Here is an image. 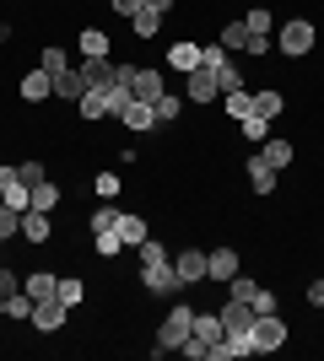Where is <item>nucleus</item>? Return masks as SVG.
I'll return each mask as SVG.
<instances>
[{"instance_id": "nucleus-1", "label": "nucleus", "mask_w": 324, "mask_h": 361, "mask_svg": "<svg viewBox=\"0 0 324 361\" xmlns=\"http://www.w3.org/2000/svg\"><path fill=\"white\" fill-rule=\"evenodd\" d=\"M189 329H195V307H189V302H168V313H162V324H157V356L179 350L189 340Z\"/></svg>"}, {"instance_id": "nucleus-2", "label": "nucleus", "mask_w": 324, "mask_h": 361, "mask_svg": "<svg viewBox=\"0 0 324 361\" xmlns=\"http://www.w3.org/2000/svg\"><path fill=\"white\" fill-rule=\"evenodd\" d=\"M313 44H319V27H313L308 16H287L276 27V49L287 54V60H303V54H313Z\"/></svg>"}, {"instance_id": "nucleus-3", "label": "nucleus", "mask_w": 324, "mask_h": 361, "mask_svg": "<svg viewBox=\"0 0 324 361\" xmlns=\"http://www.w3.org/2000/svg\"><path fill=\"white\" fill-rule=\"evenodd\" d=\"M287 340H292V329H287V318H281V313H254V329H248L254 356H270V350H281Z\"/></svg>"}, {"instance_id": "nucleus-4", "label": "nucleus", "mask_w": 324, "mask_h": 361, "mask_svg": "<svg viewBox=\"0 0 324 361\" xmlns=\"http://www.w3.org/2000/svg\"><path fill=\"white\" fill-rule=\"evenodd\" d=\"M140 286L152 291V297H179V270H173V254L168 259H152V264H140Z\"/></svg>"}, {"instance_id": "nucleus-5", "label": "nucleus", "mask_w": 324, "mask_h": 361, "mask_svg": "<svg viewBox=\"0 0 324 361\" xmlns=\"http://www.w3.org/2000/svg\"><path fill=\"white\" fill-rule=\"evenodd\" d=\"M216 97H222V81H216V71L211 65H195V71L184 75V103H195V108H205V103H216Z\"/></svg>"}, {"instance_id": "nucleus-6", "label": "nucleus", "mask_w": 324, "mask_h": 361, "mask_svg": "<svg viewBox=\"0 0 324 361\" xmlns=\"http://www.w3.org/2000/svg\"><path fill=\"white\" fill-rule=\"evenodd\" d=\"M238 270H244V259H238V248H227V243L205 254V281H216V286H227Z\"/></svg>"}, {"instance_id": "nucleus-7", "label": "nucleus", "mask_w": 324, "mask_h": 361, "mask_svg": "<svg viewBox=\"0 0 324 361\" xmlns=\"http://www.w3.org/2000/svg\"><path fill=\"white\" fill-rule=\"evenodd\" d=\"M65 318H71V307H65L60 297L32 302V329H38V334H60V329H65Z\"/></svg>"}, {"instance_id": "nucleus-8", "label": "nucleus", "mask_w": 324, "mask_h": 361, "mask_svg": "<svg viewBox=\"0 0 324 361\" xmlns=\"http://www.w3.org/2000/svg\"><path fill=\"white\" fill-rule=\"evenodd\" d=\"M173 270H179V286H205V248H184L173 254Z\"/></svg>"}, {"instance_id": "nucleus-9", "label": "nucleus", "mask_w": 324, "mask_h": 361, "mask_svg": "<svg viewBox=\"0 0 324 361\" xmlns=\"http://www.w3.org/2000/svg\"><path fill=\"white\" fill-rule=\"evenodd\" d=\"M216 313H222V329H227V334H248V329H254V302L227 297L222 307H216Z\"/></svg>"}, {"instance_id": "nucleus-10", "label": "nucleus", "mask_w": 324, "mask_h": 361, "mask_svg": "<svg viewBox=\"0 0 324 361\" xmlns=\"http://www.w3.org/2000/svg\"><path fill=\"white\" fill-rule=\"evenodd\" d=\"M119 124H124V130H136V135H152V130H157V114H152V103L130 97V103L119 108Z\"/></svg>"}, {"instance_id": "nucleus-11", "label": "nucleus", "mask_w": 324, "mask_h": 361, "mask_svg": "<svg viewBox=\"0 0 324 361\" xmlns=\"http://www.w3.org/2000/svg\"><path fill=\"white\" fill-rule=\"evenodd\" d=\"M281 108H287V97H281L276 87H254V97H248V114H260V119L276 124V119H281Z\"/></svg>"}, {"instance_id": "nucleus-12", "label": "nucleus", "mask_w": 324, "mask_h": 361, "mask_svg": "<svg viewBox=\"0 0 324 361\" xmlns=\"http://www.w3.org/2000/svg\"><path fill=\"white\" fill-rule=\"evenodd\" d=\"M162 92H168L162 71H157V65H136V97H140V103H157Z\"/></svg>"}, {"instance_id": "nucleus-13", "label": "nucleus", "mask_w": 324, "mask_h": 361, "mask_svg": "<svg viewBox=\"0 0 324 361\" xmlns=\"http://www.w3.org/2000/svg\"><path fill=\"white\" fill-rule=\"evenodd\" d=\"M114 232H119V243H124V248H140V243L152 238L146 216H136V211H119V226H114Z\"/></svg>"}, {"instance_id": "nucleus-14", "label": "nucleus", "mask_w": 324, "mask_h": 361, "mask_svg": "<svg viewBox=\"0 0 324 361\" xmlns=\"http://www.w3.org/2000/svg\"><path fill=\"white\" fill-rule=\"evenodd\" d=\"M244 173H248V189H254V195H276V167L265 162L260 151L248 157V167H244Z\"/></svg>"}, {"instance_id": "nucleus-15", "label": "nucleus", "mask_w": 324, "mask_h": 361, "mask_svg": "<svg viewBox=\"0 0 324 361\" xmlns=\"http://www.w3.org/2000/svg\"><path fill=\"white\" fill-rule=\"evenodd\" d=\"M205 54H200V44H189V38H179V44H168V71H179V75H189L195 65H200Z\"/></svg>"}, {"instance_id": "nucleus-16", "label": "nucleus", "mask_w": 324, "mask_h": 361, "mask_svg": "<svg viewBox=\"0 0 324 361\" xmlns=\"http://www.w3.org/2000/svg\"><path fill=\"white\" fill-rule=\"evenodd\" d=\"M76 71H81V81H87V87L108 92V87H114V71H119V65H114V60H108V54H103V60H81Z\"/></svg>"}, {"instance_id": "nucleus-17", "label": "nucleus", "mask_w": 324, "mask_h": 361, "mask_svg": "<svg viewBox=\"0 0 324 361\" xmlns=\"http://www.w3.org/2000/svg\"><path fill=\"white\" fill-rule=\"evenodd\" d=\"M16 92H22V103H44V97H54V75L49 71H28Z\"/></svg>"}, {"instance_id": "nucleus-18", "label": "nucleus", "mask_w": 324, "mask_h": 361, "mask_svg": "<svg viewBox=\"0 0 324 361\" xmlns=\"http://www.w3.org/2000/svg\"><path fill=\"white\" fill-rule=\"evenodd\" d=\"M22 291H28L32 302H49L54 291H60V275H49V270H28V275H22Z\"/></svg>"}, {"instance_id": "nucleus-19", "label": "nucleus", "mask_w": 324, "mask_h": 361, "mask_svg": "<svg viewBox=\"0 0 324 361\" xmlns=\"http://www.w3.org/2000/svg\"><path fill=\"white\" fill-rule=\"evenodd\" d=\"M76 114H81V124H103L108 119V92L87 87V92H81V103H76Z\"/></svg>"}, {"instance_id": "nucleus-20", "label": "nucleus", "mask_w": 324, "mask_h": 361, "mask_svg": "<svg viewBox=\"0 0 324 361\" xmlns=\"http://www.w3.org/2000/svg\"><path fill=\"white\" fill-rule=\"evenodd\" d=\"M76 54H81V60H103V54H108V32L103 27H81L76 32Z\"/></svg>"}, {"instance_id": "nucleus-21", "label": "nucleus", "mask_w": 324, "mask_h": 361, "mask_svg": "<svg viewBox=\"0 0 324 361\" xmlns=\"http://www.w3.org/2000/svg\"><path fill=\"white\" fill-rule=\"evenodd\" d=\"M22 238H28V243H49V238H54L49 211H22Z\"/></svg>"}, {"instance_id": "nucleus-22", "label": "nucleus", "mask_w": 324, "mask_h": 361, "mask_svg": "<svg viewBox=\"0 0 324 361\" xmlns=\"http://www.w3.org/2000/svg\"><path fill=\"white\" fill-rule=\"evenodd\" d=\"M54 205H60V183H54V178H38L28 189V211H54Z\"/></svg>"}, {"instance_id": "nucleus-23", "label": "nucleus", "mask_w": 324, "mask_h": 361, "mask_svg": "<svg viewBox=\"0 0 324 361\" xmlns=\"http://www.w3.org/2000/svg\"><path fill=\"white\" fill-rule=\"evenodd\" d=\"M130 32H136L140 44H152V38H162V16H157L152 6H140V11L130 16Z\"/></svg>"}, {"instance_id": "nucleus-24", "label": "nucleus", "mask_w": 324, "mask_h": 361, "mask_svg": "<svg viewBox=\"0 0 324 361\" xmlns=\"http://www.w3.org/2000/svg\"><path fill=\"white\" fill-rule=\"evenodd\" d=\"M81 92H87V81H81V71H76V65L54 75V97H60V103H81Z\"/></svg>"}, {"instance_id": "nucleus-25", "label": "nucleus", "mask_w": 324, "mask_h": 361, "mask_svg": "<svg viewBox=\"0 0 324 361\" xmlns=\"http://www.w3.org/2000/svg\"><path fill=\"white\" fill-rule=\"evenodd\" d=\"M189 334H195V340H200V345L211 350L216 340L227 334V329H222V313H195V329H189Z\"/></svg>"}, {"instance_id": "nucleus-26", "label": "nucleus", "mask_w": 324, "mask_h": 361, "mask_svg": "<svg viewBox=\"0 0 324 361\" xmlns=\"http://www.w3.org/2000/svg\"><path fill=\"white\" fill-rule=\"evenodd\" d=\"M152 114H157V130H162V124H179V114H184V97H179V92H162V97L152 103Z\"/></svg>"}, {"instance_id": "nucleus-27", "label": "nucleus", "mask_w": 324, "mask_h": 361, "mask_svg": "<svg viewBox=\"0 0 324 361\" xmlns=\"http://www.w3.org/2000/svg\"><path fill=\"white\" fill-rule=\"evenodd\" d=\"M244 27H248V32H260V38H270V32H276V16H270V6H265V0H254V6H248Z\"/></svg>"}, {"instance_id": "nucleus-28", "label": "nucleus", "mask_w": 324, "mask_h": 361, "mask_svg": "<svg viewBox=\"0 0 324 361\" xmlns=\"http://www.w3.org/2000/svg\"><path fill=\"white\" fill-rule=\"evenodd\" d=\"M222 49H232V54H248V27H244V16H232L227 27H222V38H216Z\"/></svg>"}, {"instance_id": "nucleus-29", "label": "nucleus", "mask_w": 324, "mask_h": 361, "mask_svg": "<svg viewBox=\"0 0 324 361\" xmlns=\"http://www.w3.org/2000/svg\"><path fill=\"white\" fill-rule=\"evenodd\" d=\"M248 97H254V87H238V92H222V108H227V119H248Z\"/></svg>"}, {"instance_id": "nucleus-30", "label": "nucleus", "mask_w": 324, "mask_h": 361, "mask_svg": "<svg viewBox=\"0 0 324 361\" xmlns=\"http://www.w3.org/2000/svg\"><path fill=\"white\" fill-rule=\"evenodd\" d=\"M38 71H49V75L71 71V54H65V44H44V54H38Z\"/></svg>"}, {"instance_id": "nucleus-31", "label": "nucleus", "mask_w": 324, "mask_h": 361, "mask_svg": "<svg viewBox=\"0 0 324 361\" xmlns=\"http://www.w3.org/2000/svg\"><path fill=\"white\" fill-rule=\"evenodd\" d=\"M260 157H265V162H270V167L281 173V167H292V140H265V146H260Z\"/></svg>"}, {"instance_id": "nucleus-32", "label": "nucleus", "mask_w": 324, "mask_h": 361, "mask_svg": "<svg viewBox=\"0 0 324 361\" xmlns=\"http://www.w3.org/2000/svg\"><path fill=\"white\" fill-rule=\"evenodd\" d=\"M238 130H244V140H248V146H265V140H270V119H260V114L238 119Z\"/></svg>"}, {"instance_id": "nucleus-33", "label": "nucleus", "mask_w": 324, "mask_h": 361, "mask_svg": "<svg viewBox=\"0 0 324 361\" xmlns=\"http://www.w3.org/2000/svg\"><path fill=\"white\" fill-rule=\"evenodd\" d=\"M0 200H6V205H16V211H28V183L16 178V173H11V178H0Z\"/></svg>"}, {"instance_id": "nucleus-34", "label": "nucleus", "mask_w": 324, "mask_h": 361, "mask_svg": "<svg viewBox=\"0 0 324 361\" xmlns=\"http://www.w3.org/2000/svg\"><path fill=\"white\" fill-rule=\"evenodd\" d=\"M114 226H119V211H114V205H97V211L87 216V232H92V238L97 232H114Z\"/></svg>"}, {"instance_id": "nucleus-35", "label": "nucleus", "mask_w": 324, "mask_h": 361, "mask_svg": "<svg viewBox=\"0 0 324 361\" xmlns=\"http://www.w3.org/2000/svg\"><path fill=\"white\" fill-rule=\"evenodd\" d=\"M6 238H22V211L0 200V243H6Z\"/></svg>"}, {"instance_id": "nucleus-36", "label": "nucleus", "mask_w": 324, "mask_h": 361, "mask_svg": "<svg viewBox=\"0 0 324 361\" xmlns=\"http://www.w3.org/2000/svg\"><path fill=\"white\" fill-rule=\"evenodd\" d=\"M254 291H260V281H254V275H244V270L227 281V297H238V302H254Z\"/></svg>"}, {"instance_id": "nucleus-37", "label": "nucleus", "mask_w": 324, "mask_h": 361, "mask_svg": "<svg viewBox=\"0 0 324 361\" xmlns=\"http://www.w3.org/2000/svg\"><path fill=\"white\" fill-rule=\"evenodd\" d=\"M92 254H97V259H119V254H124L119 232H97V238H92Z\"/></svg>"}, {"instance_id": "nucleus-38", "label": "nucleus", "mask_w": 324, "mask_h": 361, "mask_svg": "<svg viewBox=\"0 0 324 361\" xmlns=\"http://www.w3.org/2000/svg\"><path fill=\"white\" fill-rule=\"evenodd\" d=\"M6 318H22V324H32V297H28V291H11V297H6Z\"/></svg>"}, {"instance_id": "nucleus-39", "label": "nucleus", "mask_w": 324, "mask_h": 361, "mask_svg": "<svg viewBox=\"0 0 324 361\" xmlns=\"http://www.w3.org/2000/svg\"><path fill=\"white\" fill-rule=\"evenodd\" d=\"M54 297H60V302H65V307H76V302H81V297H87V286H81L76 275H60V291H54Z\"/></svg>"}, {"instance_id": "nucleus-40", "label": "nucleus", "mask_w": 324, "mask_h": 361, "mask_svg": "<svg viewBox=\"0 0 324 361\" xmlns=\"http://www.w3.org/2000/svg\"><path fill=\"white\" fill-rule=\"evenodd\" d=\"M16 178H22V183H28V189H32V183H38V178H49V167L38 162V157H28V162L16 167Z\"/></svg>"}, {"instance_id": "nucleus-41", "label": "nucleus", "mask_w": 324, "mask_h": 361, "mask_svg": "<svg viewBox=\"0 0 324 361\" xmlns=\"http://www.w3.org/2000/svg\"><path fill=\"white\" fill-rule=\"evenodd\" d=\"M200 54H205V65H211V71L232 65V49H222V44H200Z\"/></svg>"}, {"instance_id": "nucleus-42", "label": "nucleus", "mask_w": 324, "mask_h": 361, "mask_svg": "<svg viewBox=\"0 0 324 361\" xmlns=\"http://www.w3.org/2000/svg\"><path fill=\"white\" fill-rule=\"evenodd\" d=\"M254 313H281V297L270 286H260V291H254Z\"/></svg>"}, {"instance_id": "nucleus-43", "label": "nucleus", "mask_w": 324, "mask_h": 361, "mask_svg": "<svg viewBox=\"0 0 324 361\" xmlns=\"http://www.w3.org/2000/svg\"><path fill=\"white\" fill-rule=\"evenodd\" d=\"M92 189H97L103 200H114V195H119V173H97V178H92Z\"/></svg>"}, {"instance_id": "nucleus-44", "label": "nucleus", "mask_w": 324, "mask_h": 361, "mask_svg": "<svg viewBox=\"0 0 324 361\" xmlns=\"http://www.w3.org/2000/svg\"><path fill=\"white\" fill-rule=\"evenodd\" d=\"M11 291H22V275L11 264H0V297H11Z\"/></svg>"}, {"instance_id": "nucleus-45", "label": "nucleus", "mask_w": 324, "mask_h": 361, "mask_svg": "<svg viewBox=\"0 0 324 361\" xmlns=\"http://www.w3.org/2000/svg\"><path fill=\"white\" fill-rule=\"evenodd\" d=\"M136 254H140V264H152V259H168V248H162L157 238H146V243L136 248Z\"/></svg>"}, {"instance_id": "nucleus-46", "label": "nucleus", "mask_w": 324, "mask_h": 361, "mask_svg": "<svg viewBox=\"0 0 324 361\" xmlns=\"http://www.w3.org/2000/svg\"><path fill=\"white\" fill-rule=\"evenodd\" d=\"M140 6H146V0H108V11H114V16H124V22H130V16H136Z\"/></svg>"}, {"instance_id": "nucleus-47", "label": "nucleus", "mask_w": 324, "mask_h": 361, "mask_svg": "<svg viewBox=\"0 0 324 361\" xmlns=\"http://www.w3.org/2000/svg\"><path fill=\"white\" fill-rule=\"evenodd\" d=\"M308 307H324V281H313V286H308Z\"/></svg>"}, {"instance_id": "nucleus-48", "label": "nucleus", "mask_w": 324, "mask_h": 361, "mask_svg": "<svg viewBox=\"0 0 324 361\" xmlns=\"http://www.w3.org/2000/svg\"><path fill=\"white\" fill-rule=\"evenodd\" d=\"M146 6H152L157 16H168V11H173V0H146Z\"/></svg>"}]
</instances>
